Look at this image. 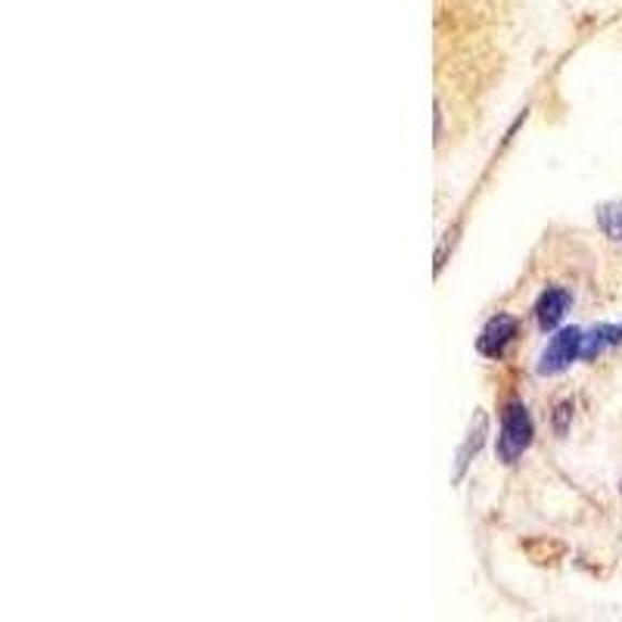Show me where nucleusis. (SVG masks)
Masks as SVG:
<instances>
[{
	"instance_id": "nucleus-1",
	"label": "nucleus",
	"mask_w": 622,
	"mask_h": 622,
	"mask_svg": "<svg viewBox=\"0 0 622 622\" xmlns=\"http://www.w3.org/2000/svg\"><path fill=\"white\" fill-rule=\"evenodd\" d=\"M535 427H532L530 408L523 402H510L502 415V433H498V458L513 464L532 445Z\"/></svg>"
},
{
	"instance_id": "nucleus-2",
	"label": "nucleus",
	"mask_w": 622,
	"mask_h": 622,
	"mask_svg": "<svg viewBox=\"0 0 622 622\" xmlns=\"http://www.w3.org/2000/svg\"><path fill=\"white\" fill-rule=\"evenodd\" d=\"M582 340H585V333L576 330V327L560 330L551 343H548V348L542 352V358H538V373H542V377H554V373L570 368L573 361H579V358H582Z\"/></svg>"
},
{
	"instance_id": "nucleus-3",
	"label": "nucleus",
	"mask_w": 622,
	"mask_h": 622,
	"mask_svg": "<svg viewBox=\"0 0 622 622\" xmlns=\"http://www.w3.org/2000/svg\"><path fill=\"white\" fill-rule=\"evenodd\" d=\"M517 327H520L517 318H510V315H495L492 321L485 323L480 340H477L480 355H485V358H502L507 352V346L517 340Z\"/></svg>"
},
{
	"instance_id": "nucleus-4",
	"label": "nucleus",
	"mask_w": 622,
	"mask_h": 622,
	"mask_svg": "<svg viewBox=\"0 0 622 622\" xmlns=\"http://www.w3.org/2000/svg\"><path fill=\"white\" fill-rule=\"evenodd\" d=\"M570 305H573V296H570L563 287H548V290L538 296V302H535V321L548 333V330H554L557 323L567 318Z\"/></svg>"
},
{
	"instance_id": "nucleus-5",
	"label": "nucleus",
	"mask_w": 622,
	"mask_h": 622,
	"mask_svg": "<svg viewBox=\"0 0 622 622\" xmlns=\"http://www.w3.org/2000/svg\"><path fill=\"white\" fill-rule=\"evenodd\" d=\"M613 346H622V323H600V327L585 333V340H582V358L592 361V358H598L600 352H607V348Z\"/></svg>"
},
{
	"instance_id": "nucleus-6",
	"label": "nucleus",
	"mask_w": 622,
	"mask_h": 622,
	"mask_svg": "<svg viewBox=\"0 0 622 622\" xmlns=\"http://www.w3.org/2000/svg\"><path fill=\"white\" fill-rule=\"evenodd\" d=\"M485 415H477V423L470 427V433H467V439H464V445H461V452H458V467H455V480H461L464 477V470H467V464L473 461V455L483 448V442H485Z\"/></svg>"
},
{
	"instance_id": "nucleus-7",
	"label": "nucleus",
	"mask_w": 622,
	"mask_h": 622,
	"mask_svg": "<svg viewBox=\"0 0 622 622\" xmlns=\"http://www.w3.org/2000/svg\"><path fill=\"white\" fill-rule=\"evenodd\" d=\"M598 225L600 231L607 233L613 243L622 246V203H607L598 208Z\"/></svg>"
},
{
	"instance_id": "nucleus-8",
	"label": "nucleus",
	"mask_w": 622,
	"mask_h": 622,
	"mask_svg": "<svg viewBox=\"0 0 622 622\" xmlns=\"http://www.w3.org/2000/svg\"><path fill=\"white\" fill-rule=\"evenodd\" d=\"M570 417H573V405H570V402H563V405L557 408V415H554V430H557L560 436L567 433V420H570Z\"/></svg>"
}]
</instances>
